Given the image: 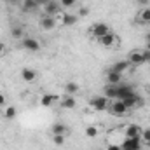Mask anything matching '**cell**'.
Masks as SVG:
<instances>
[{"instance_id": "1", "label": "cell", "mask_w": 150, "mask_h": 150, "mask_svg": "<svg viewBox=\"0 0 150 150\" xmlns=\"http://www.w3.org/2000/svg\"><path fill=\"white\" fill-rule=\"evenodd\" d=\"M108 98L107 96H94V98H91L89 100V107L93 108V110H96V112H105V110H108Z\"/></svg>"}, {"instance_id": "2", "label": "cell", "mask_w": 150, "mask_h": 150, "mask_svg": "<svg viewBox=\"0 0 150 150\" xmlns=\"http://www.w3.org/2000/svg\"><path fill=\"white\" fill-rule=\"evenodd\" d=\"M108 32H110V26H108L107 23H94V25L89 28V33L96 38V40L100 37H103V35H107Z\"/></svg>"}, {"instance_id": "3", "label": "cell", "mask_w": 150, "mask_h": 150, "mask_svg": "<svg viewBox=\"0 0 150 150\" xmlns=\"http://www.w3.org/2000/svg\"><path fill=\"white\" fill-rule=\"evenodd\" d=\"M21 47L28 52H38L40 51V42L33 37H25L21 40Z\"/></svg>"}, {"instance_id": "4", "label": "cell", "mask_w": 150, "mask_h": 150, "mask_svg": "<svg viewBox=\"0 0 150 150\" xmlns=\"http://www.w3.org/2000/svg\"><path fill=\"white\" fill-rule=\"evenodd\" d=\"M120 147H122V150H142V136L140 138H124Z\"/></svg>"}, {"instance_id": "5", "label": "cell", "mask_w": 150, "mask_h": 150, "mask_svg": "<svg viewBox=\"0 0 150 150\" xmlns=\"http://www.w3.org/2000/svg\"><path fill=\"white\" fill-rule=\"evenodd\" d=\"M108 110L113 113V115H124V113H127V107L120 101V100H112V103L108 105Z\"/></svg>"}, {"instance_id": "6", "label": "cell", "mask_w": 150, "mask_h": 150, "mask_svg": "<svg viewBox=\"0 0 150 150\" xmlns=\"http://www.w3.org/2000/svg\"><path fill=\"white\" fill-rule=\"evenodd\" d=\"M126 107H127V110H131V108H136V107H140L142 105V98L136 94V93H131L129 96H126L124 100H120Z\"/></svg>"}, {"instance_id": "7", "label": "cell", "mask_w": 150, "mask_h": 150, "mask_svg": "<svg viewBox=\"0 0 150 150\" xmlns=\"http://www.w3.org/2000/svg\"><path fill=\"white\" fill-rule=\"evenodd\" d=\"M44 12H45L47 16H54V18H56V14H59V12H61V5H59V2L49 0V2L44 5Z\"/></svg>"}, {"instance_id": "8", "label": "cell", "mask_w": 150, "mask_h": 150, "mask_svg": "<svg viewBox=\"0 0 150 150\" xmlns=\"http://www.w3.org/2000/svg\"><path fill=\"white\" fill-rule=\"evenodd\" d=\"M40 28L45 30V32L54 30V28H56V18H54V16H47V14H44L42 19H40Z\"/></svg>"}, {"instance_id": "9", "label": "cell", "mask_w": 150, "mask_h": 150, "mask_svg": "<svg viewBox=\"0 0 150 150\" xmlns=\"http://www.w3.org/2000/svg\"><path fill=\"white\" fill-rule=\"evenodd\" d=\"M127 61L131 67H140V65H145L143 61V56H142V51H131L129 56H127Z\"/></svg>"}, {"instance_id": "10", "label": "cell", "mask_w": 150, "mask_h": 150, "mask_svg": "<svg viewBox=\"0 0 150 150\" xmlns=\"http://www.w3.org/2000/svg\"><path fill=\"white\" fill-rule=\"evenodd\" d=\"M142 127L138 126V124H129V126H126V131H124V136L126 138H140L142 136Z\"/></svg>"}, {"instance_id": "11", "label": "cell", "mask_w": 150, "mask_h": 150, "mask_svg": "<svg viewBox=\"0 0 150 150\" xmlns=\"http://www.w3.org/2000/svg\"><path fill=\"white\" fill-rule=\"evenodd\" d=\"M131 93H134V89H133V86H129V84H119V89H117V100H124L126 96H129Z\"/></svg>"}, {"instance_id": "12", "label": "cell", "mask_w": 150, "mask_h": 150, "mask_svg": "<svg viewBox=\"0 0 150 150\" xmlns=\"http://www.w3.org/2000/svg\"><path fill=\"white\" fill-rule=\"evenodd\" d=\"M138 25H150V7H143L136 16Z\"/></svg>"}, {"instance_id": "13", "label": "cell", "mask_w": 150, "mask_h": 150, "mask_svg": "<svg viewBox=\"0 0 150 150\" xmlns=\"http://www.w3.org/2000/svg\"><path fill=\"white\" fill-rule=\"evenodd\" d=\"M98 44H100L101 47H112L113 44H115V35H113V32H108L107 35L100 37L98 38Z\"/></svg>"}, {"instance_id": "14", "label": "cell", "mask_w": 150, "mask_h": 150, "mask_svg": "<svg viewBox=\"0 0 150 150\" xmlns=\"http://www.w3.org/2000/svg\"><path fill=\"white\" fill-rule=\"evenodd\" d=\"M77 21H79V16L77 14H65V12H61V23L65 26H74Z\"/></svg>"}, {"instance_id": "15", "label": "cell", "mask_w": 150, "mask_h": 150, "mask_svg": "<svg viewBox=\"0 0 150 150\" xmlns=\"http://www.w3.org/2000/svg\"><path fill=\"white\" fill-rule=\"evenodd\" d=\"M21 79H23L25 82H33V80L37 79V72H35L33 68H23V70H21Z\"/></svg>"}, {"instance_id": "16", "label": "cell", "mask_w": 150, "mask_h": 150, "mask_svg": "<svg viewBox=\"0 0 150 150\" xmlns=\"http://www.w3.org/2000/svg\"><path fill=\"white\" fill-rule=\"evenodd\" d=\"M117 89H119V84H107L105 86V96L108 100H117Z\"/></svg>"}, {"instance_id": "17", "label": "cell", "mask_w": 150, "mask_h": 150, "mask_svg": "<svg viewBox=\"0 0 150 150\" xmlns=\"http://www.w3.org/2000/svg\"><path fill=\"white\" fill-rule=\"evenodd\" d=\"M120 82H122V75L110 68L107 72V84H120Z\"/></svg>"}, {"instance_id": "18", "label": "cell", "mask_w": 150, "mask_h": 150, "mask_svg": "<svg viewBox=\"0 0 150 150\" xmlns=\"http://www.w3.org/2000/svg\"><path fill=\"white\" fill-rule=\"evenodd\" d=\"M61 108H67V110H72V108H75L77 107V101H75V96H65L63 100H61Z\"/></svg>"}, {"instance_id": "19", "label": "cell", "mask_w": 150, "mask_h": 150, "mask_svg": "<svg viewBox=\"0 0 150 150\" xmlns=\"http://www.w3.org/2000/svg\"><path fill=\"white\" fill-rule=\"evenodd\" d=\"M129 67H131V65H129V61H127V59H126V61H117V63L112 67V70H115L117 74L122 75L124 72H127V70H129Z\"/></svg>"}, {"instance_id": "20", "label": "cell", "mask_w": 150, "mask_h": 150, "mask_svg": "<svg viewBox=\"0 0 150 150\" xmlns=\"http://www.w3.org/2000/svg\"><path fill=\"white\" fill-rule=\"evenodd\" d=\"M54 101H58V96H54V94H44L40 98L42 107H51V105H54Z\"/></svg>"}, {"instance_id": "21", "label": "cell", "mask_w": 150, "mask_h": 150, "mask_svg": "<svg viewBox=\"0 0 150 150\" xmlns=\"http://www.w3.org/2000/svg\"><path fill=\"white\" fill-rule=\"evenodd\" d=\"M51 133H52V136H54V134H65V133H67V126H65L63 122H56V124H52Z\"/></svg>"}, {"instance_id": "22", "label": "cell", "mask_w": 150, "mask_h": 150, "mask_svg": "<svg viewBox=\"0 0 150 150\" xmlns=\"http://www.w3.org/2000/svg\"><path fill=\"white\" fill-rule=\"evenodd\" d=\"M65 93H67L68 96H75V94L79 93V84H77V82H68V84L65 86Z\"/></svg>"}, {"instance_id": "23", "label": "cell", "mask_w": 150, "mask_h": 150, "mask_svg": "<svg viewBox=\"0 0 150 150\" xmlns=\"http://www.w3.org/2000/svg\"><path fill=\"white\" fill-rule=\"evenodd\" d=\"M37 7H38V4L35 2V0H25V2H23V7H21V9H23L25 12H33V11H35Z\"/></svg>"}, {"instance_id": "24", "label": "cell", "mask_w": 150, "mask_h": 150, "mask_svg": "<svg viewBox=\"0 0 150 150\" xmlns=\"http://www.w3.org/2000/svg\"><path fill=\"white\" fill-rule=\"evenodd\" d=\"M11 37L16 38V40H23V38H25V30H23L21 26H14V28L11 30Z\"/></svg>"}, {"instance_id": "25", "label": "cell", "mask_w": 150, "mask_h": 150, "mask_svg": "<svg viewBox=\"0 0 150 150\" xmlns=\"http://www.w3.org/2000/svg\"><path fill=\"white\" fill-rule=\"evenodd\" d=\"M16 115H18L16 107H5V110H4V117H5L7 120H12V119H16Z\"/></svg>"}, {"instance_id": "26", "label": "cell", "mask_w": 150, "mask_h": 150, "mask_svg": "<svg viewBox=\"0 0 150 150\" xmlns=\"http://www.w3.org/2000/svg\"><path fill=\"white\" fill-rule=\"evenodd\" d=\"M86 136L87 138H96L98 136V127L96 126H87L86 127Z\"/></svg>"}, {"instance_id": "27", "label": "cell", "mask_w": 150, "mask_h": 150, "mask_svg": "<svg viewBox=\"0 0 150 150\" xmlns=\"http://www.w3.org/2000/svg\"><path fill=\"white\" fill-rule=\"evenodd\" d=\"M52 142L56 147H63L65 145V134H54L52 136Z\"/></svg>"}, {"instance_id": "28", "label": "cell", "mask_w": 150, "mask_h": 150, "mask_svg": "<svg viewBox=\"0 0 150 150\" xmlns=\"http://www.w3.org/2000/svg\"><path fill=\"white\" fill-rule=\"evenodd\" d=\"M75 4H77V0H59V5L61 7H67V9L75 7Z\"/></svg>"}, {"instance_id": "29", "label": "cell", "mask_w": 150, "mask_h": 150, "mask_svg": "<svg viewBox=\"0 0 150 150\" xmlns=\"http://www.w3.org/2000/svg\"><path fill=\"white\" fill-rule=\"evenodd\" d=\"M142 142H145L147 145H150V127L142 131Z\"/></svg>"}, {"instance_id": "30", "label": "cell", "mask_w": 150, "mask_h": 150, "mask_svg": "<svg viewBox=\"0 0 150 150\" xmlns=\"http://www.w3.org/2000/svg\"><path fill=\"white\" fill-rule=\"evenodd\" d=\"M142 56H143V61H145V63H150V51L149 49L142 51Z\"/></svg>"}, {"instance_id": "31", "label": "cell", "mask_w": 150, "mask_h": 150, "mask_svg": "<svg viewBox=\"0 0 150 150\" xmlns=\"http://www.w3.org/2000/svg\"><path fill=\"white\" fill-rule=\"evenodd\" d=\"M107 150H122V147H120V145H108Z\"/></svg>"}, {"instance_id": "32", "label": "cell", "mask_w": 150, "mask_h": 150, "mask_svg": "<svg viewBox=\"0 0 150 150\" xmlns=\"http://www.w3.org/2000/svg\"><path fill=\"white\" fill-rule=\"evenodd\" d=\"M87 14H89V9L87 7H82L80 9V16H87Z\"/></svg>"}, {"instance_id": "33", "label": "cell", "mask_w": 150, "mask_h": 150, "mask_svg": "<svg viewBox=\"0 0 150 150\" xmlns=\"http://www.w3.org/2000/svg\"><path fill=\"white\" fill-rule=\"evenodd\" d=\"M5 103H7L5 96H4V94H0V107H5Z\"/></svg>"}, {"instance_id": "34", "label": "cell", "mask_w": 150, "mask_h": 150, "mask_svg": "<svg viewBox=\"0 0 150 150\" xmlns=\"http://www.w3.org/2000/svg\"><path fill=\"white\" fill-rule=\"evenodd\" d=\"M136 2H138L140 5H143V7H145V5H149V4H150V0H136Z\"/></svg>"}, {"instance_id": "35", "label": "cell", "mask_w": 150, "mask_h": 150, "mask_svg": "<svg viewBox=\"0 0 150 150\" xmlns=\"http://www.w3.org/2000/svg\"><path fill=\"white\" fill-rule=\"evenodd\" d=\"M35 2H37L38 5H42V7H44V5H45V4H47L49 0H35Z\"/></svg>"}, {"instance_id": "36", "label": "cell", "mask_w": 150, "mask_h": 150, "mask_svg": "<svg viewBox=\"0 0 150 150\" xmlns=\"http://www.w3.org/2000/svg\"><path fill=\"white\" fill-rule=\"evenodd\" d=\"M4 52H5V44L0 42V54H4Z\"/></svg>"}, {"instance_id": "37", "label": "cell", "mask_w": 150, "mask_h": 150, "mask_svg": "<svg viewBox=\"0 0 150 150\" xmlns=\"http://www.w3.org/2000/svg\"><path fill=\"white\" fill-rule=\"evenodd\" d=\"M147 49H149V51H150V40H149V42H147Z\"/></svg>"}, {"instance_id": "38", "label": "cell", "mask_w": 150, "mask_h": 150, "mask_svg": "<svg viewBox=\"0 0 150 150\" xmlns=\"http://www.w3.org/2000/svg\"><path fill=\"white\" fill-rule=\"evenodd\" d=\"M11 2H19V0H11Z\"/></svg>"}, {"instance_id": "39", "label": "cell", "mask_w": 150, "mask_h": 150, "mask_svg": "<svg viewBox=\"0 0 150 150\" xmlns=\"http://www.w3.org/2000/svg\"><path fill=\"white\" fill-rule=\"evenodd\" d=\"M149 40H150V33H149Z\"/></svg>"}, {"instance_id": "40", "label": "cell", "mask_w": 150, "mask_h": 150, "mask_svg": "<svg viewBox=\"0 0 150 150\" xmlns=\"http://www.w3.org/2000/svg\"><path fill=\"white\" fill-rule=\"evenodd\" d=\"M149 91H150V89H149Z\"/></svg>"}]
</instances>
